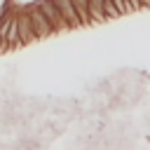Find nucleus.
I'll return each instance as SVG.
<instances>
[{
  "mask_svg": "<svg viewBox=\"0 0 150 150\" xmlns=\"http://www.w3.org/2000/svg\"><path fill=\"white\" fill-rule=\"evenodd\" d=\"M23 9H26V12H28V16H30V23H33V28H35V35H38V40H45V38L54 35V28H52V23L47 21L45 12L40 9L38 0H35V2H28V5H23Z\"/></svg>",
  "mask_w": 150,
  "mask_h": 150,
  "instance_id": "obj_1",
  "label": "nucleus"
},
{
  "mask_svg": "<svg viewBox=\"0 0 150 150\" xmlns=\"http://www.w3.org/2000/svg\"><path fill=\"white\" fill-rule=\"evenodd\" d=\"M38 5H40V9L45 12V16H47V21L52 23V28H54V33H66V30H70V26H68V21H66V16L61 14V9H59V5H56V0H38Z\"/></svg>",
  "mask_w": 150,
  "mask_h": 150,
  "instance_id": "obj_2",
  "label": "nucleus"
},
{
  "mask_svg": "<svg viewBox=\"0 0 150 150\" xmlns=\"http://www.w3.org/2000/svg\"><path fill=\"white\" fill-rule=\"evenodd\" d=\"M16 21H19V38H21V45L26 47V45L35 42V40H38L35 28H33L30 16H28V12H26L23 7H21V9H16Z\"/></svg>",
  "mask_w": 150,
  "mask_h": 150,
  "instance_id": "obj_3",
  "label": "nucleus"
},
{
  "mask_svg": "<svg viewBox=\"0 0 150 150\" xmlns=\"http://www.w3.org/2000/svg\"><path fill=\"white\" fill-rule=\"evenodd\" d=\"M56 5H59V9H61V14L66 16L70 30H73V28H82V21H80V14H77L75 5H73V0H56Z\"/></svg>",
  "mask_w": 150,
  "mask_h": 150,
  "instance_id": "obj_4",
  "label": "nucleus"
},
{
  "mask_svg": "<svg viewBox=\"0 0 150 150\" xmlns=\"http://www.w3.org/2000/svg\"><path fill=\"white\" fill-rule=\"evenodd\" d=\"M87 9H89V23H103L105 12H103V0H87Z\"/></svg>",
  "mask_w": 150,
  "mask_h": 150,
  "instance_id": "obj_5",
  "label": "nucleus"
},
{
  "mask_svg": "<svg viewBox=\"0 0 150 150\" xmlns=\"http://www.w3.org/2000/svg\"><path fill=\"white\" fill-rule=\"evenodd\" d=\"M73 5H75L77 14H80L82 26H91V23H89V9H87V0H73Z\"/></svg>",
  "mask_w": 150,
  "mask_h": 150,
  "instance_id": "obj_6",
  "label": "nucleus"
},
{
  "mask_svg": "<svg viewBox=\"0 0 150 150\" xmlns=\"http://www.w3.org/2000/svg\"><path fill=\"white\" fill-rule=\"evenodd\" d=\"M127 5H129V9H131V12H138V9H143V5H141L138 0H127Z\"/></svg>",
  "mask_w": 150,
  "mask_h": 150,
  "instance_id": "obj_7",
  "label": "nucleus"
},
{
  "mask_svg": "<svg viewBox=\"0 0 150 150\" xmlns=\"http://www.w3.org/2000/svg\"><path fill=\"white\" fill-rule=\"evenodd\" d=\"M138 2L143 5V9H145V7H150V0H138Z\"/></svg>",
  "mask_w": 150,
  "mask_h": 150,
  "instance_id": "obj_8",
  "label": "nucleus"
}]
</instances>
